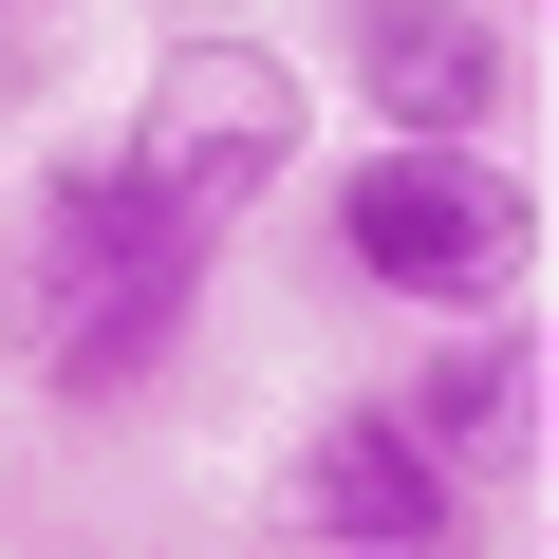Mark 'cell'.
Instances as JSON below:
<instances>
[{
  "label": "cell",
  "instance_id": "obj_6",
  "mask_svg": "<svg viewBox=\"0 0 559 559\" xmlns=\"http://www.w3.org/2000/svg\"><path fill=\"white\" fill-rule=\"evenodd\" d=\"M373 411H392L411 448H448L466 485L522 466V448H540V336H522V299H485V318H411V373H373Z\"/></svg>",
  "mask_w": 559,
  "mask_h": 559
},
{
  "label": "cell",
  "instance_id": "obj_1",
  "mask_svg": "<svg viewBox=\"0 0 559 559\" xmlns=\"http://www.w3.org/2000/svg\"><path fill=\"white\" fill-rule=\"evenodd\" d=\"M205 242L112 168V131L94 150H57L20 205H0V373H20L57 429H112V411H150L168 373H187V336H205Z\"/></svg>",
  "mask_w": 559,
  "mask_h": 559
},
{
  "label": "cell",
  "instance_id": "obj_2",
  "mask_svg": "<svg viewBox=\"0 0 559 559\" xmlns=\"http://www.w3.org/2000/svg\"><path fill=\"white\" fill-rule=\"evenodd\" d=\"M318 224H336V280L392 318H485L540 280V187L503 131H373L318 187Z\"/></svg>",
  "mask_w": 559,
  "mask_h": 559
},
{
  "label": "cell",
  "instance_id": "obj_5",
  "mask_svg": "<svg viewBox=\"0 0 559 559\" xmlns=\"http://www.w3.org/2000/svg\"><path fill=\"white\" fill-rule=\"evenodd\" d=\"M336 94L373 131H522V20L503 0H355L336 20Z\"/></svg>",
  "mask_w": 559,
  "mask_h": 559
},
{
  "label": "cell",
  "instance_id": "obj_3",
  "mask_svg": "<svg viewBox=\"0 0 559 559\" xmlns=\"http://www.w3.org/2000/svg\"><path fill=\"white\" fill-rule=\"evenodd\" d=\"M318 112H336V94L280 57V38H168V57H150V94L112 112V168H131V187L224 261L280 187L318 168Z\"/></svg>",
  "mask_w": 559,
  "mask_h": 559
},
{
  "label": "cell",
  "instance_id": "obj_4",
  "mask_svg": "<svg viewBox=\"0 0 559 559\" xmlns=\"http://www.w3.org/2000/svg\"><path fill=\"white\" fill-rule=\"evenodd\" d=\"M280 522H299L318 559H485V485L448 448H411L373 392H336L299 429V466H280Z\"/></svg>",
  "mask_w": 559,
  "mask_h": 559
}]
</instances>
